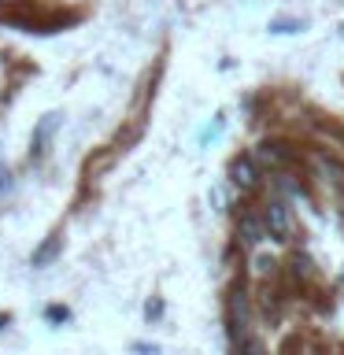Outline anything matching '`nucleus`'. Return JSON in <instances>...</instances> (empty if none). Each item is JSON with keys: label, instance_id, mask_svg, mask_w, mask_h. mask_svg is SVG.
I'll return each mask as SVG.
<instances>
[{"label": "nucleus", "instance_id": "obj_3", "mask_svg": "<svg viewBox=\"0 0 344 355\" xmlns=\"http://www.w3.org/2000/svg\"><path fill=\"white\" fill-rule=\"evenodd\" d=\"M259 233H263V226H259L255 218H244V222H241V237H244V244H255V241H259Z\"/></svg>", "mask_w": 344, "mask_h": 355}, {"label": "nucleus", "instance_id": "obj_4", "mask_svg": "<svg viewBox=\"0 0 344 355\" xmlns=\"http://www.w3.org/2000/svg\"><path fill=\"white\" fill-rule=\"evenodd\" d=\"M270 30H274V33H296V30H304V22H300V19H289V22H285V19H277Z\"/></svg>", "mask_w": 344, "mask_h": 355}, {"label": "nucleus", "instance_id": "obj_5", "mask_svg": "<svg viewBox=\"0 0 344 355\" xmlns=\"http://www.w3.org/2000/svg\"><path fill=\"white\" fill-rule=\"evenodd\" d=\"M55 252H60V237H55L52 244H44V248H41L37 255H33V263H37V266H41L44 259H52V255H55Z\"/></svg>", "mask_w": 344, "mask_h": 355}, {"label": "nucleus", "instance_id": "obj_1", "mask_svg": "<svg viewBox=\"0 0 344 355\" xmlns=\"http://www.w3.org/2000/svg\"><path fill=\"white\" fill-rule=\"evenodd\" d=\"M266 226H270V233L277 241L285 237V233H289V211H285V204H270V207H266Z\"/></svg>", "mask_w": 344, "mask_h": 355}, {"label": "nucleus", "instance_id": "obj_2", "mask_svg": "<svg viewBox=\"0 0 344 355\" xmlns=\"http://www.w3.org/2000/svg\"><path fill=\"white\" fill-rule=\"evenodd\" d=\"M255 178H259V171H255L252 159H237V163H233V182H237L241 189H252Z\"/></svg>", "mask_w": 344, "mask_h": 355}]
</instances>
